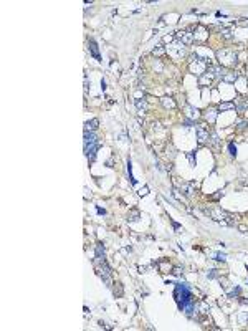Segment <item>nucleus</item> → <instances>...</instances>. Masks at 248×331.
Instances as JSON below:
<instances>
[{"instance_id": "a211bd4d", "label": "nucleus", "mask_w": 248, "mask_h": 331, "mask_svg": "<svg viewBox=\"0 0 248 331\" xmlns=\"http://www.w3.org/2000/svg\"><path fill=\"white\" fill-rule=\"evenodd\" d=\"M238 293H240V286H237V288H235V290L230 293V298H233L235 295H238Z\"/></svg>"}, {"instance_id": "20e7f679", "label": "nucleus", "mask_w": 248, "mask_h": 331, "mask_svg": "<svg viewBox=\"0 0 248 331\" xmlns=\"http://www.w3.org/2000/svg\"><path fill=\"white\" fill-rule=\"evenodd\" d=\"M89 52H91V55L94 56V60H98V61H101V55H99V50H98V45H96V41L94 40H89Z\"/></svg>"}, {"instance_id": "7ed1b4c3", "label": "nucleus", "mask_w": 248, "mask_h": 331, "mask_svg": "<svg viewBox=\"0 0 248 331\" xmlns=\"http://www.w3.org/2000/svg\"><path fill=\"white\" fill-rule=\"evenodd\" d=\"M217 55H218L220 61H222V63H223L225 66H233L235 63H237V53H233V52L222 50V52H218Z\"/></svg>"}, {"instance_id": "aec40b11", "label": "nucleus", "mask_w": 248, "mask_h": 331, "mask_svg": "<svg viewBox=\"0 0 248 331\" xmlns=\"http://www.w3.org/2000/svg\"><path fill=\"white\" fill-rule=\"evenodd\" d=\"M208 278H215V270H210V273H207Z\"/></svg>"}, {"instance_id": "6e6552de", "label": "nucleus", "mask_w": 248, "mask_h": 331, "mask_svg": "<svg viewBox=\"0 0 248 331\" xmlns=\"http://www.w3.org/2000/svg\"><path fill=\"white\" fill-rule=\"evenodd\" d=\"M134 103H136V108H137L139 114H144V113H146V109H147V103H146L144 99H142V101H141V99H136Z\"/></svg>"}, {"instance_id": "39448f33", "label": "nucleus", "mask_w": 248, "mask_h": 331, "mask_svg": "<svg viewBox=\"0 0 248 331\" xmlns=\"http://www.w3.org/2000/svg\"><path fill=\"white\" fill-rule=\"evenodd\" d=\"M96 262H98V263L106 262V260H104V248H103V244L96 245Z\"/></svg>"}, {"instance_id": "423d86ee", "label": "nucleus", "mask_w": 248, "mask_h": 331, "mask_svg": "<svg viewBox=\"0 0 248 331\" xmlns=\"http://www.w3.org/2000/svg\"><path fill=\"white\" fill-rule=\"evenodd\" d=\"M197 138H199L200 142H205L208 139V131H205L202 126H197Z\"/></svg>"}, {"instance_id": "dca6fc26", "label": "nucleus", "mask_w": 248, "mask_h": 331, "mask_svg": "<svg viewBox=\"0 0 248 331\" xmlns=\"http://www.w3.org/2000/svg\"><path fill=\"white\" fill-rule=\"evenodd\" d=\"M225 258H227L225 257V253H217V255H215V260H220V262H223Z\"/></svg>"}, {"instance_id": "f257e3e1", "label": "nucleus", "mask_w": 248, "mask_h": 331, "mask_svg": "<svg viewBox=\"0 0 248 331\" xmlns=\"http://www.w3.org/2000/svg\"><path fill=\"white\" fill-rule=\"evenodd\" d=\"M174 298L177 305H179V310L184 311L185 306H189L190 303H194V296H192V290L189 288L187 283H177L174 290Z\"/></svg>"}, {"instance_id": "9d476101", "label": "nucleus", "mask_w": 248, "mask_h": 331, "mask_svg": "<svg viewBox=\"0 0 248 331\" xmlns=\"http://www.w3.org/2000/svg\"><path fill=\"white\" fill-rule=\"evenodd\" d=\"M217 114H218V113L215 111V109H207V113H205V119L210 121V123H214L215 119H217Z\"/></svg>"}, {"instance_id": "9b49d317", "label": "nucleus", "mask_w": 248, "mask_h": 331, "mask_svg": "<svg viewBox=\"0 0 248 331\" xmlns=\"http://www.w3.org/2000/svg\"><path fill=\"white\" fill-rule=\"evenodd\" d=\"M161 103L166 106V108H170V109H172V108H175V103H174V101H172L170 98H167V96H166V98H162V99H161Z\"/></svg>"}, {"instance_id": "4be33fe9", "label": "nucleus", "mask_w": 248, "mask_h": 331, "mask_svg": "<svg viewBox=\"0 0 248 331\" xmlns=\"http://www.w3.org/2000/svg\"><path fill=\"white\" fill-rule=\"evenodd\" d=\"M139 194H141V195H146V194H147V187H144V189H141V191H139Z\"/></svg>"}, {"instance_id": "2eb2a0df", "label": "nucleus", "mask_w": 248, "mask_h": 331, "mask_svg": "<svg viewBox=\"0 0 248 331\" xmlns=\"http://www.w3.org/2000/svg\"><path fill=\"white\" fill-rule=\"evenodd\" d=\"M228 151H230V154H232V156H235V154H237V147H235L233 142H230V144H228Z\"/></svg>"}, {"instance_id": "f3484780", "label": "nucleus", "mask_w": 248, "mask_h": 331, "mask_svg": "<svg viewBox=\"0 0 248 331\" xmlns=\"http://www.w3.org/2000/svg\"><path fill=\"white\" fill-rule=\"evenodd\" d=\"M212 142H214L215 146H218V136H217L215 132H212Z\"/></svg>"}, {"instance_id": "f8f14e48", "label": "nucleus", "mask_w": 248, "mask_h": 331, "mask_svg": "<svg viewBox=\"0 0 248 331\" xmlns=\"http://www.w3.org/2000/svg\"><path fill=\"white\" fill-rule=\"evenodd\" d=\"M235 104L233 103H230V101H227V103H220V111H228V109H233Z\"/></svg>"}, {"instance_id": "f03ea898", "label": "nucleus", "mask_w": 248, "mask_h": 331, "mask_svg": "<svg viewBox=\"0 0 248 331\" xmlns=\"http://www.w3.org/2000/svg\"><path fill=\"white\" fill-rule=\"evenodd\" d=\"M98 149H99V141L96 138V134L84 131V154H86V157L89 161H93L96 157Z\"/></svg>"}, {"instance_id": "5701e85b", "label": "nucleus", "mask_w": 248, "mask_h": 331, "mask_svg": "<svg viewBox=\"0 0 248 331\" xmlns=\"http://www.w3.org/2000/svg\"><path fill=\"white\" fill-rule=\"evenodd\" d=\"M96 210H98V214H99V215H104V214H106V210H104V209H99V207H98Z\"/></svg>"}, {"instance_id": "b1692460", "label": "nucleus", "mask_w": 248, "mask_h": 331, "mask_svg": "<svg viewBox=\"0 0 248 331\" xmlns=\"http://www.w3.org/2000/svg\"><path fill=\"white\" fill-rule=\"evenodd\" d=\"M101 90H103V91L106 90V81H104V79H101Z\"/></svg>"}, {"instance_id": "0eeeda50", "label": "nucleus", "mask_w": 248, "mask_h": 331, "mask_svg": "<svg viewBox=\"0 0 248 331\" xmlns=\"http://www.w3.org/2000/svg\"><path fill=\"white\" fill-rule=\"evenodd\" d=\"M98 124H99V121H98V119H91V121H88L86 124H84V131L93 132L94 129H98Z\"/></svg>"}, {"instance_id": "6ab92c4d", "label": "nucleus", "mask_w": 248, "mask_h": 331, "mask_svg": "<svg viewBox=\"0 0 248 331\" xmlns=\"http://www.w3.org/2000/svg\"><path fill=\"white\" fill-rule=\"evenodd\" d=\"M164 53V48H157V50H154V55H162Z\"/></svg>"}, {"instance_id": "412c9836", "label": "nucleus", "mask_w": 248, "mask_h": 331, "mask_svg": "<svg viewBox=\"0 0 248 331\" xmlns=\"http://www.w3.org/2000/svg\"><path fill=\"white\" fill-rule=\"evenodd\" d=\"M172 227H174L175 230H179V229H180V225L177 224V222H174V220H172Z\"/></svg>"}, {"instance_id": "4468645a", "label": "nucleus", "mask_w": 248, "mask_h": 331, "mask_svg": "<svg viewBox=\"0 0 248 331\" xmlns=\"http://www.w3.org/2000/svg\"><path fill=\"white\" fill-rule=\"evenodd\" d=\"M128 174H129V179H131V182H132V184H136V179H134V176H132V167H131V161L128 162Z\"/></svg>"}, {"instance_id": "1a4fd4ad", "label": "nucleus", "mask_w": 248, "mask_h": 331, "mask_svg": "<svg viewBox=\"0 0 248 331\" xmlns=\"http://www.w3.org/2000/svg\"><path fill=\"white\" fill-rule=\"evenodd\" d=\"M179 38H180L182 41L185 43V45H189V43H192V41H194V37H192V33H185V32H184V33H179Z\"/></svg>"}, {"instance_id": "ddd939ff", "label": "nucleus", "mask_w": 248, "mask_h": 331, "mask_svg": "<svg viewBox=\"0 0 248 331\" xmlns=\"http://www.w3.org/2000/svg\"><path fill=\"white\" fill-rule=\"evenodd\" d=\"M212 78H214V73H212V75H208V73H207L205 76H202V78H200V85H207V83H210V81H212Z\"/></svg>"}]
</instances>
